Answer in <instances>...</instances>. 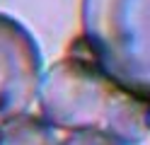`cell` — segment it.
Instances as JSON below:
<instances>
[{
    "label": "cell",
    "instance_id": "obj_3",
    "mask_svg": "<svg viewBox=\"0 0 150 145\" xmlns=\"http://www.w3.org/2000/svg\"><path fill=\"white\" fill-rule=\"evenodd\" d=\"M41 80V53L22 22L0 12V126L29 111Z\"/></svg>",
    "mask_w": 150,
    "mask_h": 145
},
{
    "label": "cell",
    "instance_id": "obj_6",
    "mask_svg": "<svg viewBox=\"0 0 150 145\" xmlns=\"http://www.w3.org/2000/svg\"><path fill=\"white\" fill-rule=\"evenodd\" d=\"M56 145H121V143L114 140L104 131L87 128V131H70L61 143H56Z\"/></svg>",
    "mask_w": 150,
    "mask_h": 145
},
{
    "label": "cell",
    "instance_id": "obj_2",
    "mask_svg": "<svg viewBox=\"0 0 150 145\" xmlns=\"http://www.w3.org/2000/svg\"><path fill=\"white\" fill-rule=\"evenodd\" d=\"M116 92L119 87L92 61L73 53L41 75L36 102L41 119L51 128L102 131Z\"/></svg>",
    "mask_w": 150,
    "mask_h": 145
},
{
    "label": "cell",
    "instance_id": "obj_4",
    "mask_svg": "<svg viewBox=\"0 0 150 145\" xmlns=\"http://www.w3.org/2000/svg\"><path fill=\"white\" fill-rule=\"evenodd\" d=\"M104 133L121 145H138L150 133V104L133 94L116 92L104 119Z\"/></svg>",
    "mask_w": 150,
    "mask_h": 145
},
{
    "label": "cell",
    "instance_id": "obj_5",
    "mask_svg": "<svg viewBox=\"0 0 150 145\" xmlns=\"http://www.w3.org/2000/svg\"><path fill=\"white\" fill-rule=\"evenodd\" d=\"M0 145H56V138L44 119L22 114L0 126Z\"/></svg>",
    "mask_w": 150,
    "mask_h": 145
},
{
    "label": "cell",
    "instance_id": "obj_1",
    "mask_svg": "<svg viewBox=\"0 0 150 145\" xmlns=\"http://www.w3.org/2000/svg\"><path fill=\"white\" fill-rule=\"evenodd\" d=\"M80 27L92 63L150 104V0H80Z\"/></svg>",
    "mask_w": 150,
    "mask_h": 145
}]
</instances>
